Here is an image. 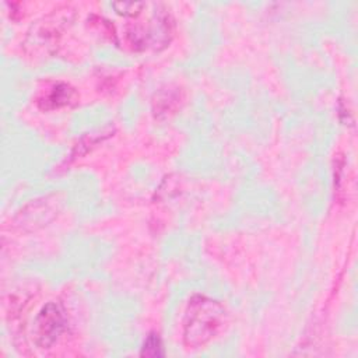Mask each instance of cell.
Wrapping results in <instances>:
<instances>
[{"instance_id": "obj_1", "label": "cell", "mask_w": 358, "mask_h": 358, "mask_svg": "<svg viewBox=\"0 0 358 358\" xmlns=\"http://www.w3.org/2000/svg\"><path fill=\"white\" fill-rule=\"evenodd\" d=\"M225 309L204 295L189 301L184 319V343L188 348H200L210 343L225 325Z\"/></svg>"}, {"instance_id": "obj_2", "label": "cell", "mask_w": 358, "mask_h": 358, "mask_svg": "<svg viewBox=\"0 0 358 358\" xmlns=\"http://www.w3.org/2000/svg\"><path fill=\"white\" fill-rule=\"evenodd\" d=\"M68 316L58 302L47 304L34 322V340L40 348H51L66 330Z\"/></svg>"}, {"instance_id": "obj_3", "label": "cell", "mask_w": 358, "mask_h": 358, "mask_svg": "<svg viewBox=\"0 0 358 358\" xmlns=\"http://www.w3.org/2000/svg\"><path fill=\"white\" fill-rule=\"evenodd\" d=\"M77 100V93L75 89H72L69 84H57L52 91L48 94L47 98H44V108L45 110H55L68 107Z\"/></svg>"}, {"instance_id": "obj_4", "label": "cell", "mask_w": 358, "mask_h": 358, "mask_svg": "<svg viewBox=\"0 0 358 358\" xmlns=\"http://www.w3.org/2000/svg\"><path fill=\"white\" fill-rule=\"evenodd\" d=\"M140 354L146 355V357H161V355H164V347H163V341H161L160 336L156 334V333H151L146 338Z\"/></svg>"}, {"instance_id": "obj_5", "label": "cell", "mask_w": 358, "mask_h": 358, "mask_svg": "<svg viewBox=\"0 0 358 358\" xmlns=\"http://www.w3.org/2000/svg\"><path fill=\"white\" fill-rule=\"evenodd\" d=\"M117 13L124 16H136L146 6L144 3H114L112 5Z\"/></svg>"}]
</instances>
